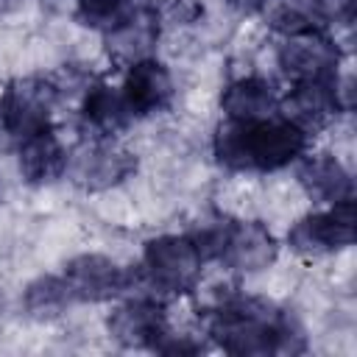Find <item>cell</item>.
<instances>
[{
	"label": "cell",
	"mask_w": 357,
	"mask_h": 357,
	"mask_svg": "<svg viewBox=\"0 0 357 357\" xmlns=\"http://www.w3.org/2000/svg\"><path fill=\"white\" fill-rule=\"evenodd\" d=\"M162 33V22L151 8H131L114 28H109L103 33V45H106V56L117 64V67H131L142 59H151L156 42Z\"/></svg>",
	"instance_id": "13"
},
{
	"label": "cell",
	"mask_w": 357,
	"mask_h": 357,
	"mask_svg": "<svg viewBox=\"0 0 357 357\" xmlns=\"http://www.w3.org/2000/svg\"><path fill=\"white\" fill-rule=\"evenodd\" d=\"M123 100L134 117L159 114L173 103L176 86L170 70L159 59H142L126 70V78L120 84Z\"/></svg>",
	"instance_id": "12"
},
{
	"label": "cell",
	"mask_w": 357,
	"mask_h": 357,
	"mask_svg": "<svg viewBox=\"0 0 357 357\" xmlns=\"http://www.w3.org/2000/svg\"><path fill=\"white\" fill-rule=\"evenodd\" d=\"M20 0H0V14H6V11H11L14 6H17Z\"/></svg>",
	"instance_id": "25"
},
{
	"label": "cell",
	"mask_w": 357,
	"mask_h": 357,
	"mask_svg": "<svg viewBox=\"0 0 357 357\" xmlns=\"http://www.w3.org/2000/svg\"><path fill=\"white\" fill-rule=\"evenodd\" d=\"M81 120L95 137H114L134 120V114L128 112L120 86H112L109 81L98 78L84 89Z\"/></svg>",
	"instance_id": "15"
},
{
	"label": "cell",
	"mask_w": 357,
	"mask_h": 357,
	"mask_svg": "<svg viewBox=\"0 0 357 357\" xmlns=\"http://www.w3.org/2000/svg\"><path fill=\"white\" fill-rule=\"evenodd\" d=\"M209 337L229 354L268 357V354H298L307 349L298 321L257 296L231 293L209 310Z\"/></svg>",
	"instance_id": "1"
},
{
	"label": "cell",
	"mask_w": 357,
	"mask_h": 357,
	"mask_svg": "<svg viewBox=\"0 0 357 357\" xmlns=\"http://www.w3.org/2000/svg\"><path fill=\"white\" fill-rule=\"evenodd\" d=\"M220 109L229 120H268L279 114V95L271 81L259 75H245L223 89Z\"/></svg>",
	"instance_id": "17"
},
{
	"label": "cell",
	"mask_w": 357,
	"mask_h": 357,
	"mask_svg": "<svg viewBox=\"0 0 357 357\" xmlns=\"http://www.w3.org/2000/svg\"><path fill=\"white\" fill-rule=\"evenodd\" d=\"M296 178H298L301 190L312 201H318V204H337V201L354 198L351 173L332 153H310V156H301L298 170H296Z\"/></svg>",
	"instance_id": "14"
},
{
	"label": "cell",
	"mask_w": 357,
	"mask_h": 357,
	"mask_svg": "<svg viewBox=\"0 0 357 357\" xmlns=\"http://www.w3.org/2000/svg\"><path fill=\"white\" fill-rule=\"evenodd\" d=\"M61 276L75 301H112L134 287V271L103 254L73 257Z\"/></svg>",
	"instance_id": "7"
},
{
	"label": "cell",
	"mask_w": 357,
	"mask_h": 357,
	"mask_svg": "<svg viewBox=\"0 0 357 357\" xmlns=\"http://www.w3.org/2000/svg\"><path fill=\"white\" fill-rule=\"evenodd\" d=\"M337 112H343L337 98V75L326 81H293V89L279 98V117L307 137L324 131Z\"/></svg>",
	"instance_id": "9"
},
{
	"label": "cell",
	"mask_w": 357,
	"mask_h": 357,
	"mask_svg": "<svg viewBox=\"0 0 357 357\" xmlns=\"http://www.w3.org/2000/svg\"><path fill=\"white\" fill-rule=\"evenodd\" d=\"M226 3L231 8H237V11H243V14H259L268 0H226Z\"/></svg>",
	"instance_id": "24"
},
{
	"label": "cell",
	"mask_w": 357,
	"mask_h": 357,
	"mask_svg": "<svg viewBox=\"0 0 357 357\" xmlns=\"http://www.w3.org/2000/svg\"><path fill=\"white\" fill-rule=\"evenodd\" d=\"M61 100V81L53 75L14 78L0 92V148H20L28 137L50 128Z\"/></svg>",
	"instance_id": "3"
},
{
	"label": "cell",
	"mask_w": 357,
	"mask_h": 357,
	"mask_svg": "<svg viewBox=\"0 0 357 357\" xmlns=\"http://www.w3.org/2000/svg\"><path fill=\"white\" fill-rule=\"evenodd\" d=\"M201 349L204 346L198 340H192V335H173L170 329L153 346V351H159V354H198Z\"/></svg>",
	"instance_id": "23"
},
{
	"label": "cell",
	"mask_w": 357,
	"mask_h": 357,
	"mask_svg": "<svg viewBox=\"0 0 357 357\" xmlns=\"http://www.w3.org/2000/svg\"><path fill=\"white\" fill-rule=\"evenodd\" d=\"M259 14H265L268 28H273L282 36L321 28V20L315 14L312 0H268Z\"/></svg>",
	"instance_id": "19"
},
{
	"label": "cell",
	"mask_w": 357,
	"mask_h": 357,
	"mask_svg": "<svg viewBox=\"0 0 357 357\" xmlns=\"http://www.w3.org/2000/svg\"><path fill=\"white\" fill-rule=\"evenodd\" d=\"M276 251L279 245L273 234L259 220H226L215 262H223L240 273H257L276 259Z\"/></svg>",
	"instance_id": "11"
},
{
	"label": "cell",
	"mask_w": 357,
	"mask_h": 357,
	"mask_svg": "<svg viewBox=\"0 0 357 357\" xmlns=\"http://www.w3.org/2000/svg\"><path fill=\"white\" fill-rule=\"evenodd\" d=\"M357 234L354 198L329 204L324 212H310L296 220L287 231V245L301 257H324L349 248Z\"/></svg>",
	"instance_id": "6"
},
{
	"label": "cell",
	"mask_w": 357,
	"mask_h": 357,
	"mask_svg": "<svg viewBox=\"0 0 357 357\" xmlns=\"http://www.w3.org/2000/svg\"><path fill=\"white\" fill-rule=\"evenodd\" d=\"M321 25H349L354 20L357 0H312Z\"/></svg>",
	"instance_id": "22"
},
{
	"label": "cell",
	"mask_w": 357,
	"mask_h": 357,
	"mask_svg": "<svg viewBox=\"0 0 357 357\" xmlns=\"http://www.w3.org/2000/svg\"><path fill=\"white\" fill-rule=\"evenodd\" d=\"M340 50L324 28L284 36L279 45V67L290 81H326L337 75Z\"/></svg>",
	"instance_id": "8"
},
{
	"label": "cell",
	"mask_w": 357,
	"mask_h": 357,
	"mask_svg": "<svg viewBox=\"0 0 357 357\" xmlns=\"http://www.w3.org/2000/svg\"><path fill=\"white\" fill-rule=\"evenodd\" d=\"M20 173L28 184L39 187V184H50L56 178H61L67 173V148L61 145L59 134L53 128H45L33 137H28L20 148Z\"/></svg>",
	"instance_id": "16"
},
{
	"label": "cell",
	"mask_w": 357,
	"mask_h": 357,
	"mask_svg": "<svg viewBox=\"0 0 357 357\" xmlns=\"http://www.w3.org/2000/svg\"><path fill=\"white\" fill-rule=\"evenodd\" d=\"M148 8L159 17L162 25H192L204 14L201 0H156Z\"/></svg>",
	"instance_id": "21"
},
{
	"label": "cell",
	"mask_w": 357,
	"mask_h": 357,
	"mask_svg": "<svg viewBox=\"0 0 357 357\" xmlns=\"http://www.w3.org/2000/svg\"><path fill=\"white\" fill-rule=\"evenodd\" d=\"M131 11V0H75V20L95 31L114 28Z\"/></svg>",
	"instance_id": "20"
},
{
	"label": "cell",
	"mask_w": 357,
	"mask_h": 357,
	"mask_svg": "<svg viewBox=\"0 0 357 357\" xmlns=\"http://www.w3.org/2000/svg\"><path fill=\"white\" fill-rule=\"evenodd\" d=\"M201 254L190 234H162L145 243L142 265L134 271V284L145 287V296L167 298L190 293L201 279Z\"/></svg>",
	"instance_id": "4"
},
{
	"label": "cell",
	"mask_w": 357,
	"mask_h": 357,
	"mask_svg": "<svg viewBox=\"0 0 357 357\" xmlns=\"http://www.w3.org/2000/svg\"><path fill=\"white\" fill-rule=\"evenodd\" d=\"M307 134L287 120H223L215 131L212 151L218 165L234 173H273L298 162L307 151Z\"/></svg>",
	"instance_id": "2"
},
{
	"label": "cell",
	"mask_w": 357,
	"mask_h": 357,
	"mask_svg": "<svg viewBox=\"0 0 357 357\" xmlns=\"http://www.w3.org/2000/svg\"><path fill=\"white\" fill-rule=\"evenodd\" d=\"M137 170V156L114 137H92L67 159V176L86 192H103L123 184Z\"/></svg>",
	"instance_id": "5"
},
{
	"label": "cell",
	"mask_w": 357,
	"mask_h": 357,
	"mask_svg": "<svg viewBox=\"0 0 357 357\" xmlns=\"http://www.w3.org/2000/svg\"><path fill=\"white\" fill-rule=\"evenodd\" d=\"M22 304L28 310V315L45 321V318H59L61 312H67L70 304H75L64 276H39L33 279L25 293H22Z\"/></svg>",
	"instance_id": "18"
},
{
	"label": "cell",
	"mask_w": 357,
	"mask_h": 357,
	"mask_svg": "<svg viewBox=\"0 0 357 357\" xmlns=\"http://www.w3.org/2000/svg\"><path fill=\"white\" fill-rule=\"evenodd\" d=\"M109 335L123 349H151L167 332V315L162 298L139 296L117 304L106 321Z\"/></svg>",
	"instance_id": "10"
}]
</instances>
